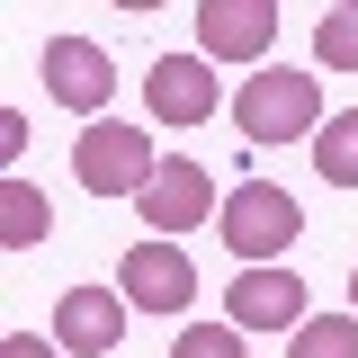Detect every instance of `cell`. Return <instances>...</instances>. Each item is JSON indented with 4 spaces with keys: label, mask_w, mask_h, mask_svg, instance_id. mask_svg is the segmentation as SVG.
<instances>
[{
    "label": "cell",
    "mask_w": 358,
    "mask_h": 358,
    "mask_svg": "<svg viewBox=\"0 0 358 358\" xmlns=\"http://www.w3.org/2000/svg\"><path fill=\"white\" fill-rule=\"evenodd\" d=\"M287 358H358V313H313L287 341Z\"/></svg>",
    "instance_id": "4fadbf2b"
},
{
    "label": "cell",
    "mask_w": 358,
    "mask_h": 358,
    "mask_svg": "<svg viewBox=\"0 0 358 358\" xmlns=\"http://www.w3.org/2000/svg\"><path fill=\"white\" fill-rule=\"evenodd\" d=\"M152 134L143 126H117V117H99V126L72 134V179H81L90 197H143L152 188Z\"/></svg>",
    "instance_id": "3957f363"
},
{
    "label": "cell",
    "mask_w": 358,
    "mask_h": 358,
    "mask_svg": "<svg viewBox=\"0 0 358 358\" xmlns=\"http://www.w3.org/2000/svg\"><path fill=\"white\" fill-rule=\"evenodd\" d=\"M45 90H54V108H72L81 126H99L108 99H117L108 45H99V36H45Z\"/></svg>",
    "instance_id": "8992f818"
},
{
    "label": "cell",
    "mask_w": 358,
    "mask_h": 358,
    "mask_svg": "<svg viewBox=\"0 0 358 358\" xmlns=\"http://www.w3.org/2000/svg\"><path fill=\"white\" fill-rule=\"evenodd\" d=\"M171 358H251V341H242L233 322H179Z\"/></svg>",
    "instance_id": "9a60e30c"
},
{
    "label": "cell",
    "mask_w": 358,
    "mask_h": 358,
    "mask_svg": "<svg viewBox=\"0 0 358 358\" xmlns=\"http://www.w3.org/2000/svg\"><path fill=\"white\" fill-rule=\"evenodd\" d=\"M143 108H152L162 126H206L233 99L215 90V63H206V54H162V63L143 72Z\"/></svg>",
    "instance_id": "ba28073f"
},
{
    "label": "cell",
    "mask_w": 358,
    "mask_h": 358,
    "mask_svg": "<svg viewBox=\"0 0 358 358\" xmlns=\"http://www.w3.org/2000/svg\"><path fill=\"white\" fill-rule=\"evenodd\" d=\"M0 358H63V350H54V341H36V331H9V341H0Z\"/></svg>",
    "instance_id": "2e32d148"
},
{
    "label": "cell",
    "mask_w": 358,
    "mask_h": 358,
    "mask_svg": "<svg viewBox=\"0 0 358 358\" xmlns=\"http://www.w3.org/2000/svg\"><path fill=\"white\" fill-rule=\"evenodd\" d=\"M233 134L242 143H305V134H322L331 117H322V81L313 72H287V63H260L251 81L233 90Z\"/></svg>",
    "instance_id": "6da1fadb"
},
{
    "label": "cell",
    "mask_w": 358,
    "mask_h": 358,
    "mask_svg": "<svg viewBox=\"0 0 358 358\" xmlns=\"http://www.w3.org/2000/svg\"><path fill=\"white\" fill-rule=\"evenodd\" d=\"M126 296L117 287H63L54 296V350L63 358H108L117 341H126Z\"/></svg>",
    "instance_id": "30bf717a"
},
{
    "label": "cell",
    "mask_w": 358,
    "mask_h": 358,
    "mask_svg": "<svg viewBox=\"0 0 358 358\" xmlns=\"http://www.w3.org/2000/svg\"><path fill=\"white\" fill-rule=\"evenodd\" d=\"M117 296H126L134 313H162V322H179V313L197 305V260L179 251V242H134L126 260H117Z\"/></svg>",
    "instance_id": "277c9868"
},
{
    "label": "cell",
    "mask_w": 358,
    "mask_h": 358,
    "mask_svg": "<svg viewBox=\"0 0 358 358\" xmlns=\"http://www.w3.org/2000/svg\"><path fill=\"white\" fill-rule=\"evenodd\" d=\"M313 54H322V72H358V0L322 9V27H313Z\"/></svg>",
    "instance_id": "5bb4252c"
},
{
    "label": "cell",
    "mask_w": 358,
    "mask_h": 358,
    "mask_svg": "<svg viewBox=\"0 0 358 358\" xmlns=\"http://www.w3.org/2000/svg\"><path fill=\"white\" fill-rule=\"evenodd\" d=\"M54 233V206H45L36 179H0V251H36Z\"/></svg>",
    "instance_id": "8fae6325"
},
{
    "label": "cell",
    "mask_w": 358,
    "mask_h": 358,
    "mask_svg": "<svg viewBox=\"0 0 358 358\" xmlns=\"http://www.w3.org/2000/svg\"><path fill=\"white\" fill-rule=\"evenodd\" d=\"M134 206H143V224H152V242H179V233H197L206 215H224L215 171H197V162H162L152 188H143Z\"/></svg>",
    "instance_id": "52a82bcc"
},
{
    "label": "cell",
    "mask_w": 358,
    "mask_h": 358,
    "mask_svg": "<svg viewBox=\"0 0 358 358\" xmlns=\"http://www.w3.org/2000/svg\"><path fill=\"white\" fill-rule=\"evenodd\" d=\"M313 171H322V188H358V108H341L313 134Z\"/></svg>",
    "instance_id": "7c38bea8"
},
{
    "label": "cell",
    "mask_w": 358,
    "mask_h": 358,
    "mask_svg": "<svg viewBox=\"0 0 358 358\" xmlns=\"http://www.w3.org/2000/svg\"><path fill=\"white\" fill-rule=\"evenodd\" d=\"M224 322L233 331H305L313 322V296H305V278L278 260V268H233V287H224Z\"/></svg>",
    "instance_id": "5b68a950"
},
{
    "label": "cell",
    "mask_w": 358,
    "mask_h": 358,
    "mask_svg": "<svg viewBox=\"0 0 358 358\" xmlns=\"http://www.w3.org/2000/svg\"><path fill=\"white\" fill-rule=\"evenodd\" d=\"M278 45V0H197V54L206 63H260Z\"/></svg>",
    "instance_id": "9c48e42d"
},
{
    "label": "cell",
    "mask_w": 358,
    "mask_h": 358,
    "mask_svg": "<svg viewBox=\"0 0 358 358\" xmlns=\"http://www.w3.org/2000/svg\"><path fill=\"white\" fill-rule=\"evenodd\" d=\"M215 233H224V251H233L242 268H278L287 251H296V233H305V206H296L278 179H242V188L224 197Z\"/></svg>",
    "instance_id": "7a4b0ae2"
},
{
    "label": "cell",
    "mask_w": 358,
    "mask_h": 358,
    "mask_svg": "<svg viewBox=\"0 0 358 358\" xmlns=\"http://www.w3.org/2000/svg\"><path fill=\"white\" fill-rule=\"evenodd\" d=\"M350 313H358V268H350Z\"/></svg>",
    "instance_id": "e0dca14e"
}]
</instances>
